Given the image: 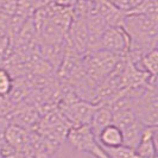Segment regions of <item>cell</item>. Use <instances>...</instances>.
<instances>
[{"instance_id": "1", "label": "cell", "mask_w": 158, "mask_h": 158, "mask_svg": "<svg viewBox=\"0 0 158 158\" xmlns=\"http://www.w3.org/2000/svg\"><path fill=\"white\" fill-rule=\"evenodd\" d=\"M131 108L138 121L145 127H156L158 120V96L156 85H143L127 88Z\"/></svg>"}, {"instance_id": "2", "label": "cell", "mask_w": 158, "mask_h": 158, "mask_svg": "<svg viewBox=\"0 0 158 158\" xmlns=\"http://www.w3.org/2000/svg\"><path fill=\"white\" fill-rule=\"evenodd\" d=\"M98 103L85 101L77 98L75 101L65 100L63 103V117L67 119L68 123H70L73 126H82L89 125L93 113L98 108Z\"/></svg>"}, {"instance_id": "3", "label": "cell", "mask_w": 158, "mask_h": 158, "mask_svg": "<svg viewBox=\"0 0 158 158\" xmlns=\"http://www.w3.org/2000/svg\"><path fill=\"white\" fill-rule=\"evenodd\" d=\"M130 48V37L123 26H107L100 37V49L114 55L126 56Z\"/></svg>"}, {"instance_id": "4", "label": "cell", "mask_w": 158, "mask_h": 158, "mask_svg": "<svg viewBox=\"0 0 158 158\" xmlns=\"http://www.w3.org/2000/svg\"><path fill=\"white\" fill-rule=\"evenodd\" d=\"M135 152L138 158H157V126L144 128Z\"/></svg>"}, {"instance_id": "5", "label": "cell", "mask_w": 158, "mask_h": 158, "mask_svg": "<svg viewBox=\"0 0 158 158\" xmlns=\"http://www.w3.org/2000/svg\"><path fill=\"white\" fill-rule=\"evenodd\" d=\"M95 138L102 148H118L123 145V133L114 124H110L102 128Z\"/></svg>"}, {"instance_id": "6", "label": "cell", "mask_w": 158, "mask_h": 158, "mask_svg": "<svg viewBox=\"0 0 158 158\" xmlns=\"http://www.w3.org/2000/svg\"><path fill=\"white\" fill-rule=\"evenodd\" d=\"M110 124H112V111L107 105H99L89 123V127L92 128L95 137L99 135L102 128Z\"/></svg>"}, {"instance_id": "7", "label": "cell", "mask_w": 158, "mask_h": 158, "mask_svg": "<svg viewBox=\"0 0 158 158\" xmlns=\"http://www.w3.org/2000/svg\"><path fill=\"white\" fill-rule=\"evenodd\" d=\"M139 63V65H135L139 70L146 73L152 77H156L157 75V65H158V57H157V49H152L148 54L143 56L142 58L135 64Z\"/></svg>"}, {"instance_id": "8", "label": "cell", "mask_w": 158, "mask_h": 158, "mask_svg": "<svg viewBox=\"0 0 158 158\" xmlns=\"http://www.w3.org/2000/svg\"><path fill=\"white\" fill-rule=\"evenodd\" d=\"M51 158H95L94 156L86 153V152H81L75 149L70 148L65 142L61 143L58 145V148L54 151Z\"/></svg>"}, {"instance_id": "9", "label": "cell", "mask_w": 158, "mask_h": 158, "mask_svg": "<svg viewBox=\"0 0 158 158\" xmlns=\"http://www.w3.org/2000/svg\"><path fill=\"white\" fill-rule=\"evenodd\" d=\"M13 89V79L5 68H0V99L11 94Z\"/></svg>"}, {"instance_id": "10", "label": "cell", "mask_w": 158, "mask_h": 158, "mask_svg": "<svg viewBox=\"0 0 158 158\" xmlns=\"http://www.w3.org/2000/svg\"><path fill=\"white\" fill-rule=\"evenodd\" d=\"M102 149L110 156V158H138L135 150L128 149V148L123 146V145L118 146V148H102Z\"/></svg>"}, {"instance_id": "11", "label": "cell", "mask_w": 158, "mask_h": 158, "mask_svg": "<svg viewBox=\"0 0 158 158\" xmlns=\"http://www.w3.org/2000/svg\"><path fill=\"white\" fill-rule=\"evenodd\" d=\"M6 139L13 148H19L20 145L25 144V135H24V132L22 131V128H18L16 126H11L7 130Z\"/></svg>"}]
</instances>
